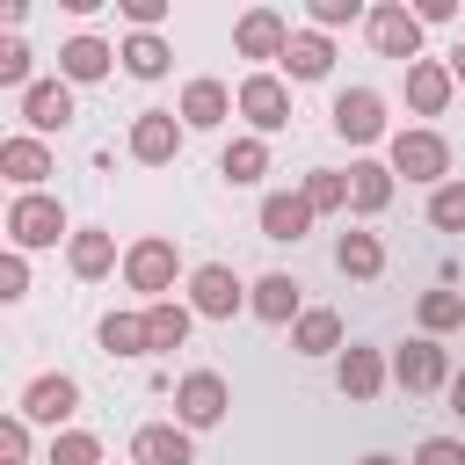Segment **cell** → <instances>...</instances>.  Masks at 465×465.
Returning a JSON list of instances; mask_svg holds the SVG:
<instances>
[{"instance_id": "obj_1", "label": "cell", "mask_w": 465, "mask_h": 465, "mask_svg": "<svg viewBox=\"0 0 465 465\" xmlns=\"http://www.w3.org/2000/svg\"><path fill=\"white\" fill-rule=\"evenodd\" d=\"M385 167H392V174H407V182L443 189V182H450V145H443V131H392Z\"/></svg>"}, {"instance_id": "obj_2", "label": "cell", "mask_w": 465, "mask_h": 465, "mask_svg": "<svg viewBox=\"0 0 465 465\" xmlns=\"http://www.w3.org/2000/svg\"><path fill=\"white\" fill-rule=\"evenodd\" d=\"M7 240H15L22 254H29V247H58V240H73L65 203H58V196H44V189L15 196V203H7Z\"/></svg>"}, {"instance_id": "obj_3", "label": "cell", "mask_w": 465, "mask_h": 465, "mask_svg": "<svg viewBox=\"0 0 465 465\" xmlns=\"http://www.w3.org/2000/svg\"><path fill=\"white\" fill-rule=\"evenodd\" d=\"M450 349L436 341V334H414V341H400L392 349V385L400 392H450Z\"/></svg>"}, {"instance_id": "obj_4", "label": "cell", "mask_w": 465, "mask_h": 465, "mask_svg": "<svg viewBox=\"0 0 465 465\" xmlns=\"http://www.w3.org/2000/svg\"><path fill=\"white\" fill-rule=\"evenodd\" d=\"M174 276H182V254H174V240L145 232V240H131V247H124V283H131V291H145L153 305L174 291Z\"/></svg>"}, {"instance_id": "obj_5", "label": "cell", "mask_w": 465, "mask_h": 465, "mask_svg": "<svg viewBox=\"0 0 465 465\" xmlns=\"http://www.w3.org/2000/svg\"><path fill=\"white\" fill-rule=\"evenodd\" d=\"M363 29H371V51H378V58L421 65V15H414V7H400V0H378Z\"/></svg>"}, {"instance_id": "obj_6", "label": "cell", "mask_w": 465, "mask_h": 465, "mask_svg": "<svg viewBox=\"0 0 465 465\" xmlns=\"http://www.w3.org/2000/svg\"><path fill=\"white\" fill-rule=\"evenodd\" d=\"M22 421H44L51 436L80 414V378H65V371H44V378H29V392H22V407H15Z\"/></svg>"}, {"instance_id": "obj_7", "label": "cell", "mask_w": 465, "mask_h": 465, "mask_svg": "<svg viewBox=\"0 0 465 465\" xmlns=\"http://www.w3.org/2000/svg\"><path fill=\"white\" fill-rule=\"evenodd\" d=\"M225 407H232V392H225L218 371H189V378L174 385V421H182V429H218Z\"/></svg>"}, {"instance_id": "obj_8", "label": "cell", "mask_w": 465, "mask_h": 465, "mask_svg": "<svg viewBox=\"0 0 465 465\" xmlns=\"http://www.w3.org/2000/svg\"><path fill=\"white\" fill-rule=\"evenodd\" d=\"M240 116H247L254 138L283 131V124H291V87H283L276 73H247V80H240Z\"/></svg>"}, {"instance_id": "obj_9", "label": "cell", "mask_w": 465, "mask_h": 465, "mask_svg": "<svg viewBox=\"0 0 465 465\" xmlns=\"http://www.w3.org/2000/svg\"><path fill=\"white\" fill-rule=\"evenodd\" d=\"M182 131H189V124H182L174 109H138V116H131V160H138V167H167V160L182 153Z\"/></svg>"}, {"instance_id": "obj_10", "label": "cell", "mask_w": 465, "mask_h": 465, "mask_svg": "<svg viewBox=\"0 0 465 465\" xmlns=\"http://www.w3.org/2000/svg\"><path fill=\"white\" fill-rule=\"evenodd\" d=\"M240 305H247V283H240L225 262L189 269V312H203V320H232Z\"/></svg>"}, {"instance_id": "obj_11", "label": "cell", "mask_w": 465, "mask_h": 465, "mask_svg": "<svg viewBox=\"0 0 465 465\" xmlns=\"http://www.w3.org/2000/svg\"><path fill=\"white\" fill-rule=\"evenodd\" d=\"M232 51H240V58H276V65H283V51H291V22H283L276 7H247V15L232 22Z\"/></svg>"}, {"instance_id": "obj_12", "label": "cell", "mask_w": 465, "mask_h": 465, "mask_svg": "<svg viewBox=\"0 0 465 465\" xmlns=\"http://www.w3.org/2000/svg\"><path fill=\"white\" fill-rule=\"evenodd\" d=\"M334 131H341L349 145L385 138V94H378V87H341V94H334Z\"/></svg>"}, {"instance_id": "obj_13", "label": "cell", "mask_w": 465, "mask_h": 465, "mask_svg": "<svg viewBox=\"0 0 465 465\" xmlns=\"http://www.w3.org/2000/svg\"><path fill=\"white\" fill-rule=\"evenodd\" d=\"M22 124H29V138L65 131V124H73V80H36V87L22 94Z\"/></svg>"}, {"instance_id": "obj_14", "label": "cell", "mask_w": 465, "mask_h": 465, "mask_svg": "<svg viewBox=\"0 0 465 465\" xmlns=\"http://www.w3.org/2000/svg\"><path fill=\"white\" fill-rule=\"evenodd\" d=\"M385 378H392V363H385L378 349H363V341H349V349L334 356V385H341L349 400H378Z\"/></svg>"}, {"instance_id": "obj_15", "label": "cell", "mask_w": 465, "mask_h": 465, "mask_svg": "<svg viewBox=\"0 0 465 465\" xmlns=\"http://www.w3.org/2000/svg\"><path fill=\"white\" fill-rule=\"evenodd\" d=\"M131 465H196V443L182 421H145L131 436Z\"/></svg>"}, {"instance_id": "obj_16", "label": "cell", "mask_w": 465, "mask_h": 465, "mask_svg": "<svg viewBox=\"0 0 465 465\" xmlns=\"http://www.w3.org/2000/svg\"><path fill=\"white\" fill-rule=\"evenodd\" d=\"M232 109H240V94H232L225 80H189V87H182V109H174V116H182L189 131H218V124L232 116Z\"/></svg>"}, {"instance_id": "obj_17", "label": "cell", "mask_w": 465, "mask_h": 465, "mask_svg": "<svg viewBox=\"0 0 465 465\" xmlns=\"http://www.w3.org/2000/svg\"><path fill=\"white\" fill-rule=\"evenodd\" d=\"M298 291H305L298 276L269 269L262 283H247V305H254V320H269V327H298V312H305V305H298Z\"/></svg>"}, {"instance_id": "obj_18", "label": "cell", "mask_w": 465, "mask_h": 465, "mask_svg": "<svg viewBox=\"0 0 465 465\" xmlns=\"http://www.w3.org/2000/svg\"><path fill=\"white\" fill-rule=\"evenodd\" d=\"M0 174H7V182H15L22 196H29V189H36L44 174H51V145H44V138H29V131L0 138Z\"/></svg>"}, {"instance_id": "obj_19", "label": "cell", "mask_w": 465, "mask_h": 465, "mask_svg": "<svg viewBox=\"0 0 465 465\" xmlns=\"http://www.w3.org/2000/svg\"><path fill=\"white\" fill-rule=\"evenodd\" d=\"M450 94H458L450 65H436V58L407 65V109H414V116H443V109H450Z\"/></svg>"}, {"instance_id": "obj_20", "label": "cell", "mask_w": 465, "mask_h": 465, "mask_svg": "<svg viewBox=\"0 0 465 465\" xmlns=\"http://www.w3.org/2000/svg\"><path fill=\"white\" fill-rule=\"evenodd\" d=\"M109 44L102 36H65L58 44V80H73V87H87V80H109Z\"/></svg>"}, {"instance_id": "obj_21", "label": "cell", "mask_w": 465, "mask_h": 465, "mask_svg": "<svg viewBox=\"0 0 465 465\" xmlns=\"http://www.w3.org/2000/svg\"><path fill=\"white\" fill-rule=\"evenodd\" d=\"M392 182H400V174H392L385 160H356V167H349V211H356V218H378V211L392 203Z\"/></svg>"}, {"instance_id": "obj_22", "label": "cell", "mask_w": 465, "mask_h": 465, "mask_svg": "<svg viewBox=\"0 0 465 465\" xmlns=\"http://www.w3.org/2000/svg\"><path fill=\"white\" fill-rule=\"evenodd\" d=\"M305 232H312V203L298 189L262 196V240H305Z\"/></svg>"}, {"instance_id": "obj_23", "label": "cell", "mask_w": 465, "mask_h": 465, "mask_svg": "<svg viewBox=\"0 0 465 465\" xmlns=\"http://www.w3.org/2000/svg\"><path fill=\"white\" fill-rule=\"evenodd\" d=\"M65 262H73V276H80V283L109 276V269H116V232H102V225L73 232V240H65Z\"/></svg>"}, {"instance_id": "obj_24", "label": "cell", "mask_w": 465, "mask_h": 465, "mask_svg": "<svg viewBox=\"0 0 465 465\" xmlns=\"http://www.w3.org/2000/svg\"><path fill=\"white\" fill-rule=\"evenodd\" d=\"M291 349H298V356H341V312L305 305L298 327H291Z\"/></svg>"}, {"instance_id": "obj_25", "label": "cell", "mask_w": 465, "mask_h": 465, "mask_svg": "<svg viewBox=\"0 0 465 465\" xmlns=\"http://www.w3.org/2000/svg\"><path fill=\"white\" fill-rule=\"evenodd\" d=\"M116 58H124V73H131V80H160V73L174 65V51H167V36H160V29H131Z\"/></svg>"}, {"instance_id": "obj_26", "label": "cell", "mask_w": 465, "mask_h": 465, "mask_svg": "<svg viewBox=\"0 0 465 465\" xmlns=\"http://www.w3.org/2000/svg\"><path fill=\"white\" fill-rule=\"evenodd\" d=\"M327 65H334V44H327L320 29H291L283 73H291V80H327Z\"/></svg>"}, {"instance_id": "obj_27", "label": "cell", "mask_w": 465, "mask_h": 465, "mask_svg": "<svg viewBox=\"0 0 465 465\" xmlns=\"http://www.w3.org/2000/svg\"><path fill=\"white\" fill-rule=\"evenodd\" d=\"M218 174H225L232 189H254V182L269 174V145H262L254 131H247V138H232V145L218 153Z\"/></svg>"}, {"instance_id": "obj_28", "label": "cell", "mask_w": 465, "mask_h": 465, "mask_svg": "<svg viewBox=\"0 0 465 465\" xmlns=\"http://www.w3.org/2000/svg\"><path fill=\"white\" fill-rule=\"evenodd\" d=\"M334 269L356 276V283H371V276L385 269V240H378V232H341V240H334Z\"/></svg>"}, {"instance_id": "obj_29", "label": "cell", "mask_w": 465, "mask_h": 465, "mask_svg": "<svg viewBox=\"0 0 465 465\" xmlns=\"http://www.w3.org/2000/svg\"><path fill=\"white\" fill-rule=\"evenodd\" d=\"M94 341H102L109 356H153V334H145V312H109V320L94 327Z\"/></svg>"}, {"instance_id": "obj_30", "label": "cell", "mask_w": 465, "mask_h": 465, "mask_svg": "<svg viewBox=\"0 0 465 465\" xmlns=\"http://www.w3.org/2000/svg\"><path fill=\"white\" fill-rule=\"evenodd\" d=\"M189 305L182 298H160V305H145V334H153V349H182L189 341Z\"/></svg>"}, {"instance_id": "obj_31", "label": "cell", "mask_w": 465, "mask_h": 465, "mask_svg": "<svg viewBox=\"0 0 465 465\" xmlns=\"http://www.w3.org/2000/svg\"><path fill=\"white\" fill-rule=\"evenodd\" d=\"M414 320H421V334H450V327H465V291H421Z\"/></svg>"}, {"instance_id": "obj_32", "label": "cell", "mask_w": 465, "mask_h": 465, "mask_svg": "<svg viewBox=\"0 0 465 465\" xmlns=\"http://www.w3.org/2000/svg\"><path fill=\"white\" fill-rule=\"evenodd\" d=\"M298 196L312 203V218H327V211H349V174H334V167H312Z\"/></svg>"}, {"instance_id": "obj_33", "label": "cell", "mask_w": 465, "mask_h": 465, "mask_svg": "<svg viewBox=\"0 0 465 465\" xmlns=\"http://www.w3.org/2000/svg\"><path fill=\"white\" fill-rule=\"evenodd\" d=\"M51 465H102V436H87V429H58V436H51Z\"/></svg>"}, {"instance_id": "obj_34", "label": "cell", "mask_w": 465, "mask_h": 465, "mask_svg": "<svg viewBox=\"0 0 465 465\" xmlns=\"http://www.w3.org/2000/svg\"><path fill=\"white\" fill-rule=\"evenodd\" d=\"M429 225H436V232H465V182L429 189Z\"/></svg>"}, {"instance_id": "obj_35", "label": "cell", "mask_w": 465, "mask_h": 465, "mask_svg": "<svg viewBox=\"0 0 465 465\" xmlns=\"http://www.w3.org/2000/svg\"><path fill=\"white\" fill-rule=\"evenodd\" d=\"M0 87H22V94L36 87V80H29V44H22V36L0 44Z\"/></svg>"}, {"instance_id": "obj_36", "label": "cell", "mask_w": 465, "mask_h": 465, "mask_svg": "<svg viewBox=\"0 0 465 465\" xmlns=\"http://www.w3.org/2000/svg\"><path fill=\"white\" fill-rule=\"evenodd\" d=\"M341 22H371L363 15V0H312V29L327 36V29H341Z\"/></svg>"}, {"instance_id": "obj_37", "label": "cell", "mask_w": 465, "mask_h": 465, "mask_svg": "<svg viewBox=\"0 0 465 465\" xmlns=\"http://www.w3.org/2000/svg\"><path fill=\"white\" fill-rule=\"evenodd\" d=\"M0 298H7V305H15V298H29V254H22V247H7V254H0Z\"/></svg>"}, {"instance_id": "obj_38", "label": "cell", "mask_w": 465, "mask_h": 465, "mask_svg": "<svg viewBox=\"0 0 465 465\" xmlns=\"http://www.w3.org/2000/svg\"><path fill=\"white\" fill-rule=\"evenodd\" d=\"M0 458H7V465H29V421H22V414L0 421Z\"/></svg>"}, {"instance_id": "obj_39", "label": "cell", "mask_w": 465, "mask_h": 465, "mask_svg": "<svg viewBox=\"0 0 465 465\" xmlns=\"http://www.w3.org/2000/svg\"><path fill=\"white\" fill-rule=\"evenodd\" d=\"M414 465H465V443H458V436H429V443L414 450Z\"/></svg>"}, {"instance_id": "obj_40", "label": "cell", "mask_w": 465, "mask_h": 465, "mask_svg": "<svg viewBox=\"0 0 465 465\" xmlns=\"http://www.w3.org/2000/svg\"><path fill=\"white\" fill-rule=\"evenodd\" d=\"M116 7H124L131 29H160V22H167V0H116Z\"/></svg>"}, {"instance_id": "obj_41", "label": "cell", "mask_w": 465, "mask_h": 465, "mask_svg": "<svg viewBox=\"0 0 465 465\" xmlns=\"http://www.w3.org/2000/svg\"><path fill=\"white\" fill-rule=\"evenodd\" d=\"M414 15H421V29H429V22H450L458 0H414Z\"/></svg>"}, {"instance_id": "obj_42", "label": "cell", "mask_w": 465, "mask_h": 465, "mask_svg": "<svg viewBox=\"0 0 465 465\" xmlns=\"http://www.w3.org/2000/svg\"><path fill=\"white\" fill-rule=\"evenodd\" d=\"M450 414H458V421H465V371H458V378H450Z\"/></svg>"}, {"instance_id": "obj_43", "label": "cell", "mask_w": 465, "mask_h": 465, "mask_svg": "<svg viewBox=\"0 0 465 465\" xmlns=\"http://www.w3.org/2000/svg\"><path fill=\"white\" fill-rule=\"evenodd\" d=\"M450 80H458V87H465V44H458V51H450Z\"/></svg>"}, {"instance_id": "obj_44", "label": "cell", "mask_w": 465, "mask_h": 465, "mask_svg": "<svg viewBox=\"0 0 465 465\" xmlns=\"http://www.w3.org/2000/svg\"><path fill=\"white\" fill-rule=\"evenodd\" d=\"M356 465H400V458H385V450H371V458H356Z\"/></svg>"}]
</instances>
